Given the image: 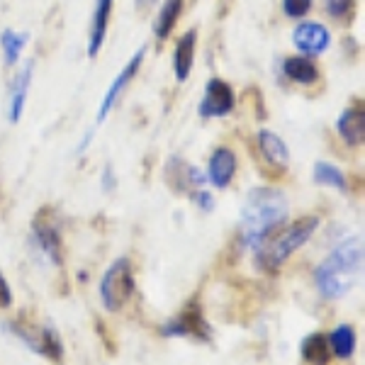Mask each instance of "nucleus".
Wrapping results in <instances>:
<instances>
[{"instance_id": "nucleus-8", "label": "nucleus", "mask_w": 365, "mask_h": 365, "mask_svg": "<svg viewBox=\"0 0 365 365\" xmlns=\"http://www.w3.org/2000/svg\"><path fill=\"white\" fill-rule=\"evenodd\" d=\"M237 105V98H234L232 86L225 83L220 78H212L207 86H205V96L200 100L197 113L200 117H225L234 110Z\"/></svg>"}, {"instance_id": "nucleus-15", "label": "nucleus", "mask_w": 365, "mask_h": 365, "mask_svg": "<svg viewBox=\"0 0 365 365\" xmlns=\"http://www.w3.org/2000/svg\"><path fill=\"white\" fill-rule=\"evenodd\" d=\"M258 149H261L263 158L273 168L285 170L287 163H290V149H287V144L282 141V137L270 132V129H261L258 132Z\"/></svg>"}, {"instance_id": "nucleus-2", "label": "nucleus", "mask_w": 365, "mask_h": 365, "mask_svg": "<svg viewBox=\"0 0 365 365\" xmlns=\"http://www.w3.org/2000/svg\"><path fill=\"white\" fill-rule=\"evenodd\" d=\"M363 273V239L351 237L329 253L314 270V285L324 299H341Z\"/></svg>"}, {"instance_id": "nucleus-24", "label": "nucleus", "mask_w": 365, "mask_h": 365, "mask_svg": "<svg viewBox=\"0 0 365 365\" xmlns=\"http://www.w3.org/2000/svg\"><path fill=\"white\" fill-rule=\"evenodd\" d=\"M312 10V0H282V13L292 20H302Z\"/></svg>"}, {"instance_id": "nucleus-4", "label": "nucleus", "mask_w": 365, "mask_h": 365, "mask_svg": "<svg viewBox=\"0 0 365 365\" xmlns=\"http://www.w3.org/2000/svg\"><path fill=\"white\" fill-rule=\"evenodd\" d=\"M3 329H8V334L20 339L29 351L46 358V361H51V363L63 361V344H61V339H58L56 329L29 319V317H17V319L5 322Z\"/></svg>"}, {"instance_id": "nucleus-18", "label": "nucleus", "mask_w": 365, "mask_h": 365, "mask_svg": "<svg viewBox=\"0 0 365 365\" xmlns=\"http://www.w3.org/2000/svg\"><path fill=\"white\" fill-rule=\"evenodd\" d=\"M327 336H329V346H331V353L336 358H341V361H346V358H351L353 353H356L358 339H356V329H353L351 324H339Z\"/></svg>"}, {"instance_id": "nucleus-20", "label": "nucleus", "mask_w": 365, "mask_h": 365, "mask_svg": "<svg viewBox=\"0 0 365 365\" xmlns=\"http://www.w3.org/2000/svg\"><path fill=\"white\" fill-rule=\"evenodd\" d=\"M32 63H27V68L17 76V81L13 83V93H10V122H17L25 110V103H27V91H29V83H32Z\"/></svg>"}, {"instance_id": "nucleus-17", "label": "nucleus", "mask_w": 365, "mask_h": 365, "mask_svg": "<svg viewBox=\"0 0 365 365\" xmlns=\"http://www.w3.org/2000/svg\"><path fill=\"white\" fill-rule=\"evenodd\" d=\"M299 351H302L304 363H309V365H329L334 358L327 334H309V336L302 341Z\"/></svg>"}, {"instance_id": "nucleus-3", "label": "nucleus", "mask_w": 365, "mask_h": 365, "mask_svg": "<svg viewBox=\"0 0 365 365\" xmlns=\"http://www.w3.org/2000/svg\"><path fill=\"white\" fill-rule=\"evenodd\" d=\"M317 227H319V217L309 215L302 220L292 222V225H282L278 232L270 234V237L258 246L256 251V266L268 275H275L282 268V263L302 249L307 241L314 237Z\"/></svg>"}, {"instance_id": "nucleus-22", "label": "nucleus", "mask_w": 365, "mask_h": 365, "mask_svg": "<svg viewBox=\"0 0 365 365\" xmlns=\"http://www.w3.org/2000/svg\"><path fill=\"white\" fill-rule=\"evenodd\" d=\"M0 44H3L5 63H8V66H15L17 58L22 54V49H25V44H27V34L15 32V29H5V32L0 34Z\"/></svg>"}, {"instance_id": "nucleus-12", "label": "nucleus", "mask_w": 365, "mask_h": 365, "mask_svg": "<svg viewBox=\"0 0 365 365\" xmlns=\"http://www.w3.org/2000/svg\"><path fill=\"white\" fill-rule=\"evenodd\" d=\"M336 132L341 134V139L349 146H361L365 137V113H363V103L351 105L346 108L341 117L336 120Z\"/></svg>"}, {"instance_id": "nucleus-13", "label": "nucleus", "mask_w": 365, "mask_h": 365, "mask_svg": "<svg viewBox=\"0 0 365 365\" xmlns=\"http://www.w3.org/2000/svg\"><path fill=\"white\" fill-rule=\"evenodd\" d=\"M113 5H115V0H98V5H96V13H93V20H91V34H88V56L91 58H96L105 44Z\"/></svg>"}, {"instance_id": "nucleus-10", "label": "nucleus", "mask_w": 365, "mask_h": 365, "mask_svg": "<svg viewBox=\"0 0 365 365\" xmlns=\"http://www.w3.org/2000/svg\"><path fill=\"white\" fill-rule=\"evenodd\" d=\"M292 42L304 56H319L331 46V32L322 22H302L292 32Z\"/></svg>"}, {"instance_id": "nucleus-7", "label": "nucleus", "mask_w": 365, "mask_h": 365, "mask_svg": "<svg viewBox=\"0 0 365 365\" xmlns=\"http://www.w3.org/2000/svg\"><path fill=\"white\" fill-rule=\"evenodd\" d=\"M32 249L42 256L44 263L49 266H61L63 263V246H61V234L51 225L49 220H44V212H39V217L32 222Z\"/></svg>"}, {"instance_id": "nucleus-25", "label": "nucleus", "mask_w": 365, "mask_h": 365, "mask_svg": "<svg viewBox=\"0 0 365 365\" xmlns=\"http://www.w3.org/2000/svg\"><path fill=\"white\" fill-rule=\"evenodd\" d=\"M192 200H195L200 212H212V210H215V197H212L207 190H192Z\"/></svg>"}, {"instance_id": "nucleus-1", "label": "nucleus", "mask_w": 365, "mask_h": 365, "mask_svg": "<svg viewBox=\"0 0 365 365\" xmlns=\"http://www.w3.org/2000/svg\"><path fill=\"white\" fill-rule=\"evenodd\" d=\"M287 215H290V205H287L285 192L268 185L253 187L244 200V207H241V244L246 249L256 251L270 234H275L285 225Z\"/></svg>"}, {"instance_id": "nucleus-21", "label": "nucleus", "mask_w": 365, "mask_h": 365, "mask_svg": "<svg viewBox=\"0 0 365 365\" xmlns=\"http://www.w3.org/2000/svg\"><path fill=\"white\" fill-rule=\"evenodd\" d=\"M314 180L319 182V185L336 187V190H341V192L346 190L344 170H341L339 166H334V163H329V161H317L314 163Z\"/></svg>"}, {"instance_id": "nucleus-14", "label": "nucleus", "mask_w": 365, "mask_h": 365, "mask_svg": "<svg viewBox=\"0 0 365 365\" xmlns=\"http://www.w3.org/2000/svg\"><path fill=\"white\" fill-rule=\"evenodd\" d=\"M195 46H197V29H187L178 39V44H175L173 71H175V81H178V83H185L187 76H190L192 61H195Z\"/></svg>"}, {"instance_id": "nucleus-26", "label": "nucleus", "mask_w": 365, "mask_h": 365, "mask_svg": "<svg viewBox=\"0 0 365 365\" xmlns=\"http://www.w3.org/2000/svg\"><path fill=\"white\" fill-rule=\"evenodd\" d=\"M13 304V292H10L8 280L0 275V309H8Z\"/></svg>"}, {"instance_id": "nucleus-16", "label": "nucleus", "mask_w": 365, "mask_h": 365, "mask_svg": "<svg viewBox=\"0 0 365 365\" xmlns=\"http://www.w3.org/2000/svg\"><path fill=\"white\" fill-rule=\"evenodd\" d=\"M282 73H285V78H290L292 83H299V86H312V83H317V78H319L317 63L304 54L287 56L285 61H282Z\"/></svg>"}, {"instance_id": "nucleus-6", "label": "nucleus", "mask_w": 365, "mask_h": 365, "mask_svg": "<svg viewBox=\"0 0 365 365\" xmlns=\"http://www.w3.org/2000/svg\"><path fill=\"white\" fill-rule=\"evenodd\" d=\"M161 334L163 336H170V339L192 336V339L202 341V344H212V339H215L212 324L205 319L202 304H200L197 297L187 299V302L182 304V309L178 312V317H173L170 322L163 324Z\"/></svg>"}, {"instance_id": "nucleus-11", "label": "nucleus", "mask_w": 365, "mask_h": 365, "mask_svg": "<svg viewBox=\"0 0 365 365\" xmlns=\"http://www.w3.org/2000/svg\"><path fill=\"white\" fill-rule=\"evenodd\" d=\"M237 166H239L237 154H234L232 149H227V146H220V149H215V154H212V158H210L207 180L215 187L225 190V187L232 185L234 175H237Z\"/></svg>"}, {"instance_id": "nucleus-5", "label": "nucleus", "mask_w": 365, "mask_h": 365, "mask_svg": "<svg viewBox=\"0 0 365 365\" xmlns=\"http://www.w3.org/2000/svg\"><path fill=\"white\" fill-rule=\"evenodd\" d=\"M137 292V282H134V270L132 261L125 258H117V261L103 273L100 278V302L108 312H122L127 307V302Z\"/></svg>"}, {"instance_id": "nucleus-9", "label": "nucleus", "mask_w": 365, "mask_h": 365, "mask_svg": "<svg viewBox=\"0 0 365 365\" xmlns=\"http://www.w3.org/2000/svg\"><path fill=\"white\" fill-rule=\"evenodd\" d=\"M144 54H146V46H141V49L134 51V56L127 61V66L120 71V76H117L113 81V86L108 88V93L103 96V103H100V110H98V125H103V122L108 120V115L113 113L115 103L120 100L122 93H125V88L132 83V78L137 76L141 61H144Z\"/></svg>"}, {"instance_id": "nucleus-23", "label": "nucleus", "mask_w": 365, "mask_h": 365, "mask_svg": "<svg viewBox=\"0 0 365 365\" xmlns=\"http://www.w3.org/2000/svg\"><path fill=\"white\" fill-rule=\"evenodd\" d=\"M324 8L327 13L339 22H351L356 15V0H324Z\"/></svg>"}, {"instance_id": "nucleus-19", "label": "nucleus", "mask_w": 365, "mask_h": 365, "mask_svg": "<svg viewBox=\"0 0 365 365\" xmlns=\"http://www.w3.org/2000/svg\"><path fill=\"white\" fill-rule=\"evenodd\" d=\"M180 13H182V0H163L161 10H158V17H156V25H154V34L158 42L170 37L175 22L180 20Z\"/></svg>"}]
</instances>
